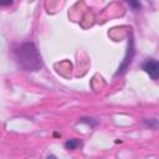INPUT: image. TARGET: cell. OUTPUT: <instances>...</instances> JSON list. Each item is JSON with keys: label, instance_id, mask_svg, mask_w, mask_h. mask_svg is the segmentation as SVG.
Returning a JSON list of instances; mask_svg holds the SVG:
<instances>
[{"label": "cell", "instance_id": "6da1fadb", "mask_svg": "<svg viewBox=\"0 0 159 159\" xmlns=\"http://www.w3.org/2000/svg\"><path fill=\"white\" fill-rule=\"evenodd\" d=\"M11 57L17 68L25 72H37L42 68L41 55L34 42L26 41L21 43H14L11 46Z\"/></svg>", "mask_w": 159, "mask_h": 159}, {"label": "cell", "instance_id": "7a4b0ae2", "mask_svg": "<svg viewBox=\"0 0 159 159\" xmlns=\"http://www.w3.org/2000/svg\"><path fill=\"white\" fill-rule=\"evenodd\" d=\"M135 56V46H134V37H133V34L130 32L128 35V45H127V51H125V55H124V58L123 61L120 62V65L118 66V70L116 71L114 73V77L117 76H123L130 67V63L133 61Z\"/></svg>", "mask_w": 159, "mask_h": 159}, {"label": "cell", "instance_id": "3957f363", "mask_svg": "<svg viewBox=\"0 0 159 159\" xmlns=\"http://www.w3.org/2000/svg\"><path fill=\"white\" fill-rule=\"evenodd\" d=\"M142 70L153 80L158 81L159 80V61L154 58H147L142 63Z\"/></svg>", "mask_w": 159, "mask_h": 159}, {"label": "cell", "instance_id": "277c9868", "mask_svg": "<svg viewBox=\"0 0 159 159\" xmlns=\"http://www.w3.org/2000/svg\"><path fill=\"white\" fill-rule=\"evenodd\" d=\"M142 123L145 128L152 129V130H155L159 128V119H157V118H143Z\"/></svg>", "mask_w": 159, "mask_h": 159}, {"label": "cell", "instance_id": "5b68a950", "mask_svg": "<svg viewBox=\"0 0 159 159\" xmlns=\"http://www.w3.org/2000/svg\"><path fill=\"white\" fill-rule=\"evenodd\" d=\"M77 123H82V124L88 125L89 128H94L96 125L99 124V120L96 119V118H93V117H81V118H78Z\"/></svg>", "mask_w": 159, "mask_h": 159}, {"label": "cell", "instance_id": "8992f818", "mask_svg": "<svg viewBox=\"0 0 159 159\" xmlns=\"http://www.w3.org/2000/svg\"><path fill=\"white\" fill-rule=\"evenodd\" d=\"M81 140L80 139H77V138H71V139H67L66 142H65V148L67 149V150H76L78 147H81Z\"/></svg>", "mask_w": 159, "mask_h": 159}, {"label": "cell", "instance_id": "52a82bcc", "mask_svg": "<svg viewBox=\"0 0 159 159\" xmlns=\"http://www.w3.org/2000/svg\"><path fill=\"white\" fill-rule=\"evenodd\" d=\"M127 4L132 7L133 11H140V9H142V4H140L139 1H133V0H130V1H127Z\"/></svg>", "mask_w": 159, "mask_h": 159}, {"label": "cell", "instance_id": "ba28073f", "mask_svg": "<svg viewBox=\"0 0 159 159\" xmlns=\"http://www.w3.org/2000/svg\"><path fill=\"white\" fill-rule=\"evenodd\" d=\"M12 1H6V2H0V6H7V5H11Z\"/></svg>", "mask_w": 159, "mask_h": 159}, {"label": "cell", "instance_id": "9c48e42d", "mask_svg": "<svg viewBox=\"0 0 159 159\" xmlns=\"http://www.w3.org/2000/svg\"><path fill=\"white\" fill-rule=\"evenodd\" d=\"M46 159H57V158H56V155L50 154V155H47V157H46Z\"/></svg>", "mask_w": 159, "mask_h": 159}]
</instances>
